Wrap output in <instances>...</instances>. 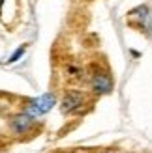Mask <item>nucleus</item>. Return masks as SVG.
Segmentation results:
<instances>
[{
	"label": "nucleus",
	"instance_id": "nucleus-1",
	"mask_svg": "<svg viewBox=\"0 0 152 153\" xmlns=\"http://www.w3.org/2000/svg\"><path fill=\"white\" fill-rule=\"evenodd\" d=\"M55 103H56V97L53 95V94H43V95H40V97L30 99L28 105L25 106V112L36 120V118L43 116V114H47L53 106H55Z\"/></svg>",
	"mask_w": 152,
	"mask_h": 153
},
{
	"label": "nucleus",
	"instance_id": "nucleus-2",
	"mask_svg": "<svg viewBox=\"0 0 152 153\" xmlns=\"http://www.w3.org/2000/svg\"><path fill=\"white\" fill-rule=\"evenodd\" d=\"M90 88H92L94 94L98 95H105V94H111L113 91V79L109 73L105 71H96L90 76Z\"/></svg>",
	"mask_w": 152,
	"mask_h": 153
},
{
	"label": "nucleus",
	"instance_id": "nucleus-3",
	"mask_svg": "<svg viewBox=\"0 0 152 153\" xmlns=\"http://www.w3.org/2000/svg\"><path fill=\"white\" fill-rule=\"evenodd\" d=\"M83 103H85V95L77 90H70L64 94L62 101H60V108H62L64 114H71V112H77L79 108H83Z\"/></svg>",
	"mask_w": 152,
	"mask_h": 153
},
{
	"label": "nucleus",
	"instance_id": "nucleus-4",
	"mask_svg": "<svg viewBox=\"0 0 152 153\" xmlns=\"http://www.w3.org/2000/svg\"><path fill=\"white\" fill-rule=\"evenodd\" d=\"M32 125H34V118L28 116L26 112H21L10 120V129L13 134H26L32 129Z\"/></svg>",
	"mask_w": 152,
	"mask_h": 153
},
{
	"label": "nucleus",
	"instance_id": "nucleus-5",
	"mask_svg": "<svg viewBox=\"0 0 152 153\" xmlns=\"http://www.w3.org/2000/svg\"><path fill=\"white\" fill-rule=\"evenodd\" d=\"M130 22L139 30H150V11L147 6H139L130 11Z\"/></svg>",
	"mask_w": 152,
	"mask_h": 153
},
{
	"label": "nucleus",
	"instance_id": "nucleus-6",
	"mask_svg": "<svg viewBox=\"0 0 152 153\" xmlns=\"http://www.w3.org/2000/svg\"><path fill=\"white\" fill-rule=\"evenodd\" d=\"M25 51H26V47H25V45H23V47H19V49H17V51H15L13 54L10 56V60H8V64H13V62H17V60H19L23 54H25Z\"/></svg>",
	"mask_w": 152,
	"mask_h": 153
}]
</instances>
